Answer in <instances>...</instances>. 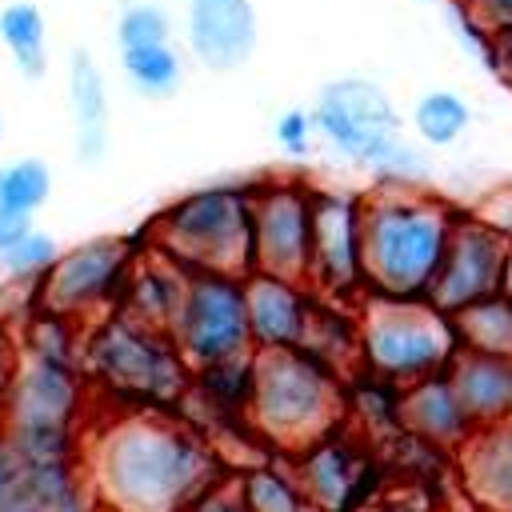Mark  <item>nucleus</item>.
<instances>
[{
    "label": "nucleus",
    "instance_id": "f257e3e1",
    "mask_svg": "<svg viewBox=\"0 0 512 512\" xmlns=\"http://www.w3.org/2000/svg\"><path fill=\"white\" fill-rule=\"evenodd\" d=\"M80 464L100 512H188L224 480L216 444L180 412H112Z\"/></svg>",
    "mask_w": 512,
    "mask_h": 512
},
{
    "label": "nucleus",
    "instance_id": "f03ea898",
    "mask_svg": "<svg viewBox=\"0 0 512 512\" xmlns=\"http://www.w3.org/2000/svg\"><path fill=\"white\" fill-rule=\"evenodd\" d=\"M456 216L460 208L424 188L364 192V296L428 300Z\"/></svg>",
    "mask_w": 512,
    "mask_h": 512
},
{
    "label": "nucleus",
    "instance_id": "7ed1b4c3",
    "mask_svg": "<svg viewBox=\"0 0 512 512\" xmlns=\"http://www.w3.org/2000/svg\"><path fill=\"white\" fill-rule=\"evenodd\" d=\"M80 368L112 412H180L192 388V364L172 332L140 324L120 308L84 328Z\"/></svg>",
    "mask_w": 512,
    "mask_h": 512
},
{
    "label": "nucleus",
    "instance_id": "20e7f679",
    "mask_svg": "<svg viewBox=\"0 0 512 512\" xmlns=\"http://www.w3.org/2000/svg\"><path fill=\"white\" fill-rule=\"evenodd\" d=\"M248 424L256 440L292 456L344 424V376L304 348L256 352Z\"/></svg>",
    "mask_w": 512,
    "mask_h": 512
},
{
    "label": "nucleus",
    "instance_id": "39448f33",
    "mask_svg": "<svg viewBox=\"0 0 512 512\" xmlns=\"http://www.w3.org/2000/svg\"><path fill=\"white\" fill-rule=\"evenodd\" d=\"M252 188L208 184L172 200L148 228V244L188 272H252Z\"/></svg>",
    "mask_w": 512,
    "mask_h": 512
},
{
    "label": "nucleus",
    "instance_id": "423d86ee",
    "mask_svg": "<svg viewBox=\"0 0 512 512\" xmlns=\"http://www.w3.org/2000/svg\"><path fill=\"white\" fill-rule=\"evenodd\" d=\"M360 320V368L408 388L424 376H436L460 352L452 316L432 300H396L364 296L356 304Z\"/></svg>",
    "mask_w": 512,
    "mask_h": 512
},
{
    "label": "nucleus",
    "instance_id": "0eeeda50",
    "mask_svg": "<svg viewBox=\"0 0 512 512\" xmlns=\"http://www.w3.org/2000/svg\"><path fill=\"white\" fill-rule=\"evenodd\" d=\"M308 112H312L316 136L340 160L368 168L372 176H380L392 164V156L408 144L400 136V112L392 96L364 76H344L324 84Z\"/></svg>",
    "mask_w": 512,
    "mask_h": 512
},
{
    "label": "nucleus",
    "instance_id": "6e6552de",
    "mask_svg": "<svg viewBox=\"0 0 512 512\" xmlns=\"http://www.w3.org/2000/svg\"><path fill=\"white\" fill-rule=\"evenodd\" d=\"M168 332L192 368L256 352L244 308V276L192 272L184 288V304Z\"/></svg>",
    "mask_w": 512,
    "mask_h": 512
},
{
    "label": "nucleus",
    "instance_id": "1a4fd4ad",
    "mask_svg": "<svg viewBox=\"0 0 512 512\" xmlns=\"http://www.w3.org/2000/svg\"><path fill=\"white\" fill-rule=\"evenodd\" d=\"M308 288L324 300H364V192L316 188Z\"/></svg>",
    "mask_w": 512,
    "mask_h": 512
},
{
    "label": "nucleus",
    "instance_id": "9d476101",
    "mask_svg": "<svg viewBox=\"0 0 512 512\" xmlns=\"http://www.w3.org/2000/svg\"><path fill=\"white\" fill-rule=\"evenodd\" d=\"M136 244L124 236H92L52 264V272L40 284V308L64 312L72 320H96L120 304L124 280L136 260Z\"/></svg>",
    "mask_w": 512,
    "mask_h": 512
},
{
    "label": "nucleus",
    "instance_id": "9b49d317",
    "mask_svg": "<svg viewBox=\"0 0 512 512\" xmlns=\"http://www.w3.org/2000/svg\"><path fill=\"white\" fill-rule=\"evenodd\" d=\"M312 208L316 188L296 176H276L252 188V272L308 284Z\"/></svg>",
    "mask_w": 512,
    "mask_h": 512
},
{
    "label": "nucleus",
    "instance_id": "f8f14e48",
    "mask_svg": "<svg viewBox=\"0 0 512 512\" xmlns=\"http://www.w3.org/2000/svg\"><path fill=\"white\" fill-rule=\"evenodd\" d=\"M288 468L300 480L312 512H360L380 480L372 444L352 424H340L308 448L292 452Z\"/></svg>",
    "mask_w": 512,
    "mask_h": 512
},
{
    "label": "nucleus",
    "instance_id": "ddd939ff",
    "mask_svg": "<svg viewBox=\"0 0 512 512\" xmlns=\"http://www.w3.org/2000/svg\"><path fill=\"white\" fill-rule=\"evenodd\" d=\"M508 256H512V240L500 236L492 224H484L476 212H460L444 248V260L436 268V280L428 288V300L456 316L460 308L492 296L504 288V272H508Z\"/></svg>",
    "mask_w": 512,
    "mask_h": 512
},
{
    "label": "nucleus",
    "instance_id": "4468645a",
    "mask_svg": "<svg viewBox=\"0 0 512 512\" xmlns=\"http://www.w3.org/2000/svg\"><path fill=\"white\" fill-rule=\"evenodd\" d=\"M88 376L68 360H36L20 356V372L4 408V420L20 424H80L84 428Z\"/></svg>",
    "mask_w": 512,
    "mask_h": 512
},
{
    "label": "nucleus",
    "instance_id": "2eb2a0df",
    "mask_svg": "<svg viewBox=\"0 0 512 512\" xmlns=\"http://www.w3.org/2000/svg\"><path fill=\"white\" fill-rule=\"evenodd\" d=\"M244 308H248L252 348L256 352H288V348H304L316 292L304 280L248 272L244 276Z\"/></svg>",
    "mask_w": 512,
    "mask_h": 512
},
{
    "label": "nucleus",
    "instance_id": "dca6fc26",
    "mask_svg": "<svg viewBox=\"0 0 512 512\" xmlns=\"http://www.w3.org/2000/svg\"><path fill=\"white\" fill-rule=\"evenodd\" d=\"M184 36L192 56L212 72H232L256 52L252 0H188Z\"/></svg>",
    "mask_w": 512,
    "mask_h": 512
},
{
    "label": "nucleus",
    "instance_id": "f3484780",
    "mask_svg": "<svg viewBox=\"0 0 512 512\" xmlns=\"http://www.w3.org/2000/svg\"><path fill=\"white\" fill-rule=\"evenodd\" d=\"M400 428L412 440H420L444 456H456L468 444V436L476 432L444 372L400 388Z\"/></svg>",
    "mask_w": 512,
    "mask_h": 512
},
{
    "label": "nucleus",
    "instance_id": "a211bd4d",
    "mask_svg": "<svg viewBox=\"0 0 512 512\" xmlns=\"http://www.w3.org/2000/svg\"><path fill=\"white\" fill-rule=\"evenodd\" d=\"M464 500L480 512H512V420L476 428L456 452Z\"/></svg>",
    "mask_w": 512,
    "mask_h": 512
},
{
    "label": "nucleus",
    "instance_id": "6ab92c4d",
    "mask_svg": "<svg viewBox=\"0 0 512 512\" xmlns=\"http://www.w3.org/2000/svg\"><path fill=\"white\" fill-rule=\"evenodd\" d=\"M188 268H180L172 256H164L160 248H144L136 252L132 260V272L124 280V292H120V312H128L132 320L140 324H152V328H172L180 304H184V288H188Z\"/></svg>",
    "mask_w": 512,
    "mask_h": 512
},
{
    "label": "nucleus",
    "instance_id": "aec40b11",
    "mask_svg": "<svg viewBox=\"0 0 512 512\" xmlns=\"http://www.w3.org/2000/svg\"><path fill=\"white\" fill-rule=\"evenodd\" d=\"M444 376L460 408L468 412L472 428H492L512 420V360L460 348L444 368Z\"/></svg>",
    "mask_w": 512,
    "mask_h": 512
},
{
    "label": "nucleus",
    "instance_id": "412c9836",
    "mask_svg": "<svg viewBox=\"0 0 512 512\" xmlns=\"http://www.w3.org/2000/svg\"><path fill=\"white\" fill-rule=\"evenodd\" d=\"M0 512H100L84 464H24Z\"/></svg>",
    "mask_w": 512,
    "mask_h": 512
},
{
    "label": "nucleus",
    "instance_id": "4be33fe9",
    "mask_svg": "<svg viewBox=\"0 0 512 512\" xmlns=\"http://www.w3.org/2000/svg\"><path fill=\"white\" fill-rule=\"evenodd\" d=\"M68 96L76 112V156L80 164H100L108 152V84L84 48L68 60Z\"/></svg>",
    "mask_w": 512,
    "mask_h": 512
},
{
    "label": "nucleus",
    "instance_id": "5701e85b",
    "mask_svg": "<svg viewBox=\"0 0 512 512\" xmlns=\"http://www.w3.org/2000/svg\"><path fill=\"white\" fill-rule=\"evenodd\" d=\"M304 352L320 356L328 368H336L348 380L360 368V320H356V304H340V300L316 296V308H312V320H308V336H304Z\"/></svg>",
    "mask_w": 512,
    "mask_h": 512
},
{
    "label": "nucleus",
    "instance_id": "b1692460",
    "mask_svg": "<svg viewBox=\"0 0 512 512\" xmlns=\"http://www.w3.org/2000/svg\"><path fill=\"white\" fill-rule=\"evenodd\" d=\"M456 340L468 352H488L512 360V300L508 292H492L452 316Z\"/></svg>",
    "mask_w": 512,
    "mask_h": 512
},
{
    "label": "nucleus",
    "instance_id": "393cba45",
    "mask_svg": "<svg viewBox=\"0 0 512 512\" xmlns=\"http://www.w3.org/2000/svg\"><path fill=\"white\" fill-rule=\"evenodd\" d=\"M0 40L24 80H44L48 72V24L32 0H12L0 12Z\"/></svg>",
    "mask_w": 512,
    "mask_h": 512
},
{
    "label": "nucleus",
    "instance_id": "a878e982",
    "mask_svg": "<svg viewBox=\"0 0 512 512\" xmlns=\"http://www.w3.org/2000/svg\"><path fill=\"white\" fill-rule=\"evenodd\" d=\"M80 352H84V324L72 320V316H64V312L36 308L20 324V356L80 364Z\"/></svg>",
    "mask_w": 512,
    "mask_h": 512
},
{
    "label": "nucleus",
    "instance_id": "bb28decb",
    "mask_svg": "<svg viewBox=\"0 0 512 512\" xmlns=\"http://www.w3.org/2000/svg\"><path fill=\"white\" fill-rule=\"evenodd\" d=\"M240 500L248 512H312L300 480L288 464H252L244 476H236Z\"/></svg>",
    "mask_w": 512,
    "mask_h": 512
},
{
    "label": "nucleus",
    "instance_id": "cd10ccee",
    "mask_svg": "<svg viewBox=\"0 0 512 512\" xmlns=\"http://www.w3.org/2000/svg\"><path fill=\"white\" fill-rule=\"evenodd\" d=\"M472 124V108L452 88H432L412 104V128L428 148H452Z\"/></svg>",
    "mask_w": 512,
    "mask_h": 512
},
{
    "label": "nucleus",
    "instance_id": "c85d7f7f",
    "mask_svg": "<svg viewBox=\"0 0 512 512\" xmlns=\"http://www.w3.org/2000/svg\"><path fill=\"white\" fill-rule=\"evenodd\" d=\"M120 72L144 96H172L184 84V60H180V52L172 44H152V48L120 52Z\"/></svg>",
    "mask_w": 512,
    "mask_h": 512
},
{
    "label": "nucleus",
    "instance_id": "c756f323",
    "mask_svg": "<svg viewBox=\"0 0 512 512\" xmlns=\"http://www.w3.org/2000/svg\"><path fill=\"white\" fill-rule=\"evenodd\" d=\"M52 196V172L36 156H20L12 164H0V208H12L20 216H32Z\"/></svg>",
    "mask_w": 512,
    "mask_h": 512
},
{
    "label": "nucleus",
    "instance_id": "7c9ffc66",
    "mask_svg": "<svg viewBox=\"0 0 512 512\" xmlns=\"http://www.w3.org/2000/svg\"><path fill=\"white\" fill-rule=\"evenodd\" d=\"M60 260V244L52 240V232H44V228H28L4 256H0V264H4V272H8V280L12 284H44V276L52 272V264Z\"/></svg>",
    "mask_w": 512,
    "mask_h": 512
},
{
    "label": "nucleus",
    "instance_id": "2f4dec72",
    "mask_svg": "<svg viewBox=\"0 0 512 512\" xmlns=\"http://www.w3.org/2000/svg\"><path fill=\"white\" fill-rule=\"evenodd\" d=\"M152 44H172V16L160 4L132 0L116 12V48H152Z\"/></svg>",
    "mask_w": 512,
    "mask_h": 512
},
{
    "label": "nucleus",
    "instance_id": "473e14b6",
    "mask_svg": "<svg viewBox=\"0 0 512 512\" xmlns=\"http://www.w3.org/2000/svg\"><path fill=\"white\" fill-rule=\"evenodd\" d=\"M272 136H276V144H280L284 156H296V160L308 156V152L316 148L312 112H308V108H288V112H280L276 124H272Z\"/></svg>",
    "mask_w": 512,
    "mask_h": 512
},
{
    "label": "nucleus",
    "instance_id": "72a5a7b5",
    "mask_svg": "<svg viewBox=\"0 0 512 512\" xmlns=\"http://www.w3.org/2000/svg\"><path fill=\"white\" fill-rule=\"evenodd\" d=\"M464 12H468L488 36L512 32V0H464Z\"/></svg>",
    "mask_w": 512,
    "mask_h": 512
},
{
    "label": "nucleus",
    "instance_id": "f704fd0d",
    "mask_svg": "<svg viewBox=\"0 0 512 512\" xmlns=\"http://www.w3.org/2000/svg\"><path fill=\"white\" fill-rule=\"evenodd\" d=\"M452 20H456V36H460V44L472 52V56H480V64L492 72V36L464 12V4H456L452 8Z\"/></svg>",
    "mask_w": 512,
    "mask_h": 512
},
{
    "label": "nucleus",
    "instance_id": "c9c22d12",
    "mask_svg": "<svg viewBox=\"0 0 512 512\" xmlns=\"http://www.w3.org/2000/svg\"><path fill=\"white\" fill-rule=\"evenodd\" d=\"M472 212H476L484 224H492L500 236H508V240H512V184H508V188L488 192Z\"/></svg>",
    "mask_w": 512,
    "mask_h": 512
},
{
    "label": "nucleus",
    "instance_id": "e433bc0d",
    "mask_svg": "<svg viewBox=\"0 0 512 512\" xmlns=\"http://www.w3.org/2000/svg\"><path fill=\"white\" fill-rule=\"evenodd\" d=\"M188 512H248V508H244V500H240L236 480H220V484L208 488Z\"/></svg>",
    "mask_w": 512,
    "mask_h": 512
},
{
    "label": "nucleus",
    "instance_id": "4c0bfd02",
    "mask_svg": "<svg viewBox=\"0 0 512 512\" xmlns=\"http://www.w3.org/2000/svg\"><path fill=\"white\" fill-rule=\"evenodd\" d=\"M16 372H20V352H16L12 336L0 328V420H4V408H8V396H12V384H16Z\"/></svg>",
    "mask_w": 512,
    "mask_h": 512
},
{
    "label": "nucleus",
    "instance_id": "58836bf2",
    "mask_svg": "<svg viewBox=\"0 0 512 512\" xmlns=\"http://www.w3.org/2000/svg\"><path fill=\"white\" fill-rule=\"evenodd\" d=\"M20 472H24V460L16 456V448L4 440V432H0V500L16 488V480H20Z\"/></svg>",
    "mask_w": 512,
    "mask_h": 512
},
{
    "label": "nucleus",
    "instance_id": "ea45409f",
    "mask_svg": "<svg viewBox=\"0 0 512 512\" xmlns=\"http://www.w3.org/2000/svg\"><path fill=\"white\" fill-rule=\"evenodd\" d=\"M28 228H32V216H20V212H12V208H0V256H4Z\"/></svg>",
    "mask_w": 512,
    "mask_h": 512
},
{
    "label": "nucleus",
    "instance_id": "a19ab883",
    "mask_svg": "<svg viewBox=\"0 0 512 512\" xmlns=\"http://www.w3.org/2000/svg\"><path fill=\"white\" fill-rule=\"evenodd\" d=\"M360 512H436L428 500H404V496H392V500H368Z\"/></svg>",
    "mask_w": 512,
    "mask_h": 512
},
{
    "label": "nucleus",
    "instance_id": "79ce46f5",
    "mask_svg": "<svg viewBox=\"0 0 512 512\" xmlns=\"http://www.w3.org/2000/svg\"><path fill=\"white\" fill-rule=\"evenodd\" d=\"M492 72L512 84V32L492 36Z\"/></svg>",
    "mask_w": 512,
    "mask_h": 512
},
{
    "label": "nucleus",
    "instance_id": "37998d69",
    "mask_svg": "<svg viewBox=\"0 0 512 512\" xmlns=\"http://www.w3.org/2000/svg\"><path fill=\"white\" fill-rule=\"evenodd\" d=\"M500 292H508V300H512V256H508V272H504V288Z\"/></svg>",
    "mask_w": 512,
    "mask_h": 512
},
{
    "label": "nucleus",
    "instance_id": "c03bdc74",
    "mask_svg": "<svg viewBox=\"0 0 512 512\" xmlns=\"http://www.w3.org/2000/svg\"><path fill=\"white\" fill-rule=\"evenodd\" d=\"M448 512H480V508H476V504H468V500H464V504H452V508H448Z\"/></svg>",
    "mask_w": 512,
    "mask_h": 512
},
{
    "label": "nucleus",
    "instance_id": "a18cd8bd",
    "mask_svg": "<svg viewBox=\"0 0 512 512\" xmlns=\"http://www.w3.org/2000/svg\"><path fill=\"white\" fill-rule=\"evenodd\" d=\"M0 140H4V116H0Z\"/></svg>",
    "mask_w": 512,
    "mask_h": 512
}]
</instances>
